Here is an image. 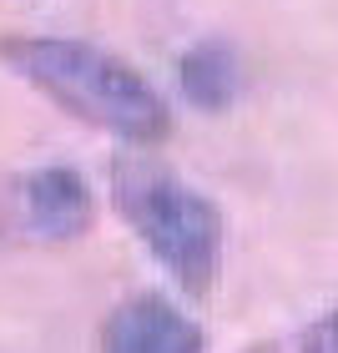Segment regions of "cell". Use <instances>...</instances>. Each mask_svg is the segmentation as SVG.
Instances as JSON below:
<instances>
[{
  "label": "cell",
  "instance_id": "1",
  "mask_svg": "<svg viewBox=\"0 0 338 353\" xmlns=\"http://www.w3.org/2000/svg\"><path fill=\"white\" fill-rule=\"evenodd\" d=\"M0 61L56 101L66 117L96 132L126 141V147H162L172 137V106L126 56L76 36H6Z\"/></svg>",
  "mask_w": 338,
  "mask_h": 353
},
{
  "label": "cell",
  "instance_id": "2",
  "mask_svg": "<svg viewBox=\"0 0 338 353\" xmlns=\"http://www.w3.org/2000/svg\"><path fill=\"white\" fill-rule=\"evenodd\" d=\"M111 197L137 243L172 272L182 293H212L222 272V237H228L212 197H202L157 162H121L111 176Z\"/></svg>",
  "mask_w": 338,
  "mask_h": 353
},
{
  "label": "cell",
  "instance_id": "3",
  "mask_svg": "<svg viewBox=\"0 0 338 353\" xmlns=\"http://www.w3.org/2000/svg\"><path fill=\"white\" fill-rule=\"evenodd\" d=\"M96 228V192L76 167H30L0 192V237L21 248H71Z\"/></svg>",
  "mask_w": 338,
  "mask_h": 353
},
{
  "label": "cell",
  "instance_id": "4",
  "mask_svg": "<svg viewBox=\"0 0 338 353\" xmlns=\"http://www.w3.org/2000/svg\"><path fill=\"white\" fill-rule=\"evenodd\" d=\"M101 353H207V333L162 293H132L106 313Z\"/></svg>",
  "mask_w": 338,
  "mask_h": 353
},
{
  "label": "cell",
  "instance_id": "5",
  "mask_svg": "<svg viewBox=\"0 0 338 353\" xmlns=\"http://www.w3.org/2000/svg\"><path fill=\"white\" fill-rule=\"evenodd\" d=\"M177 81H182L187 101L197 111H228L237 96V51L228 41H197L177 61Z\"/></svg>",
  "mask_w": 338,
  "mask_h": 353
},
{
  "label": "cell",
  "instance_id": "6",
  "mask_svg": "<svg viewBox=\"0 0 338 353\" xmlns=\"http://www.w3.org/2000/svg\"><path fill=\"white\" fill-rule=\"evenodd\" d=\"M268 353H338V308H328L324 318H313L303 333H293L288 343L268 348Z\"/></svg>",
  "mask_w": 338,
  "mask_h": 353
}]
</instances>
